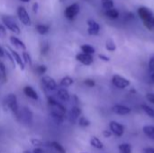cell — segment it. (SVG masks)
Here are the masks:
<instances>
[{
	"mask_svg": "<svg viewBox=\"0 0 154 153\" xmlns=\"http://www.w3.org/2000/svg\"><path fill=\"white\" fill-rule=\"evenodd\" d=\"M48 105L53 120L58 124H61L66 116V108L64 106L55 100L52 96H48Z\"/></svg>",
	"mask_w": 154,
	"mask_h": 153,
	"instance_id": "1",
	"label": "cell"
},
{
	"mask_svg": "<svg viewBox=\"0 0 154 153\" xmlns=\"http://www.w3.org/2000/svg\"><path fill=\"white\" fill-rule=\"evenodd\" d=\"M137 12H138V14H139L140 18L143 20V24L145 25V27L148 30L152 31L151 30V21H152V19L153 18L154 16L152 11L150 8L146 7V6H141V7L138 8Z\"/></svg>",
	"mask_w": 154,
	"mask_h": 153,
	"instance_id": "2",
	"label": "cell"
},
{
	"mask_svg": "<svg viewBox=\"0 0 154 153\" xmlns=\"http://www.w3.org/2000/svg\"><path fill=\"white\" fill-rule=\"evenodd\" d=\"M16 118L21 124H25V125H30L32 123L33 114L28 107L24 106V107H22L21 109H19Z\"/></svg>",
	"mask_w": 154,
	"mask_h": 153,
	"instance_id": "3",
	"label": "cell"
},
{
	"mask_svg": "<svg viewBox=\"0 0 154 153\" xmlns=\"http://www.w3.org/2000/svg\"><path fill=\"white\" fill-rule=\"evenodd\" d=\"M2 22H3L5 27L7 28L8 30H10L12 32H14L15 34H20V32H21L20 27L12 16L4 15L2 17Z\"/></svg>",
	"mask_w": 154,
	"mask_h": 153,
	"instance_id": "4",
	"label": "cell"
},
{
	"mask_svg": "<svg viewBox=\"0 0 154 153\" xmlns=\"http://www.w3.org/2000/svg\"><path fill=\"white\" fill-rule=\"evenodd\" d=\"M5 104L6 106L13 112V114L15 115V117L18 115L19 112V107H18V103H17V98L16 96L14 94H9L5 99Z\"/></svg>",
	"mask_w": 154,
	"mask_h": 153,
	"instance_id": "5",
	"label": "cell"
},
{
	"mask_svg": "<svg viewBox=\"0 0 154 153\" xmlns=\"http://www.w3.org/2000/svg\"><path fill=\"white\" fill-rule=\"evenodd\" d=\"M79 11H80L79 5L78 3H73L72 5H70L68 7H66V9L64 10V16L68 20L72 21L79 14Z\"/></svg>",
	"mask_w": 154,
	"mask_h": 153,
	"instance_id": "6",
	"label": "cell"
},
{
	"mask_svg": "<svg viewBox=\"0 0 154 153\" xmlns=\"http://www.w3.org/2000/svg\"><path fill=\"white\" fill-rule=\"evenodd\" d=\"M112 84L116 87V88H119V89H125L126 87H128L130 85H131V82L129 79L124 78L123 76H120V75H114L113 78H112Z\"/></svg>",
	"mask_w": 154,
	"mask_h": 153,
	"instance_id": "7",
	"label": "cell"
},
{
	"mask_svg": "<svg viewBox=\"0 0 154 153\" xmlns=\"http://www.w3.org/2000/svg\"><path fill=\"white\" fill-rule=\"evenodd\" d=\"M17 16L19 18V20L21 21V23L26 26H29L32 24V21L30 18V15L27 12V10L23 7V6H19L17 8Z\"/></svg>",
	"mask_w": 154,
	"mask_h": 153,
	"instance_id": "8",
	"label": "cell"
},
{
	"mask_svg": "<svg viewBox=\"0 0 154 153\" xmlns=\"http://www.w3.org/2000/svg\"><path fill=\"white\" fill-rule=\"evenodd\" d=\"M109 128H110V132L112 133V134L116 135V137H121L125 133V126L116 121L110 122Z\"/></svg>",
	"mask_w": 154,
	"mask_h": 153,
	"instance_id": "9",
	"label": "cell"
},
{
	"mask_svg": "<svg viewBox=\"0 0 154 153\" xmlns=\"http://www.w3.org/2000/svg\"><path fill=\"white\" fill-rule=\"evenodd\" d=\"M42 86L44 87V88L46 90H49V91H53L55 89H57V83L56 81L49 77V76H45L42 78Z\"/></svg>",
	"mask_w": 154,
	"mask_h": 153,
	"instance_id": "10",
	"label": "cell"
},
{
	"mask_svg": "<svg viewBox=\"0 0 154 153\" xmlns=\"http://www.w3.org/2000/svg\"><path fill=\"white\" fill-rule=\"evenodd\" d=\"M76 60L78 61H79L80 63H82L83 65H86V66L91 65L93 63V61H94V58H93L92 55L86 54V53H83V52L78 53L76 55Z\"/></svg>",
	"mask_w": 154,
	"mask_h": 153,
	"instance_id": "11",
	"label": "cell"
},
{
	"mask_svg": "<svg viewBox=\"0 0 154 153\" xmlns=\"http://www.w3.org/2000/svg\"><path fill=\"white\" fill-rule=\"evenodd\" d=\"M88 32L89 35H97L100 31V25L93 19L88 20Z\"/></svg>",
	"mask_w": 154,
	"mask_h": 153,
	"instance_id": "12",
	"label": "cell"
},
{
	"mask_svg": "<svg viewBox=\"0 0 154 153\" xmlns=\"http://www.w3.org/2000/svg\"><path fill=\"white\" fill-rule=\"evenodd\" d=\"M81 113H82V112H81L80 107H79V106H73V107L70 109L69 113V122H70L71 124H74L79 120V118L80 117Z\"/></svg>",
	"mask_w": 154,
	"mask_h": 153,
	"instance_id": "13",
	"label": "cell"
},
{
	"mask_svg": "<svg viewBox=\"0 0 154 153\" xmlns=\"http://www.w3.org/2000/svg\"><path fill=\"white\" fill-rule=\"evenodd\" d=\"M112 111L116 114V115H126L128 114L131 113V108L124 106V105H115L112 107Z\"/></svg>",
	"mask_w": 154,
	"mask_h": 153,
	"instance_id": "14",
	"label": "cell"
},
{
	"mask_svg": "<svg viewBox=\"0 0 154 153\" xmlns=\"http://www.w3.org/2000/svg\"><path fill=\"white\" fill-rule=\"evenodd\" d=\"M7 50H9V52H10V54L12 55V57H13V59H14V60L17 63V65L20 67V69H22V70H24V68H25V64H24V62H23V58L15 51V50H12V49H10L9 47H7Z\"/></svg>",
	"mask_w": 154,
	"mask_h": 153,
	"instance_id": "15",
	"label": "cell"
},
{
	"mask_svg": "<svg viewBox=\"0 0 154 153\" xmlns=\"http://www.w3.org/2000/svg\"><path fill=\"white\" fill-rule=\"evenodd\" d=\"M23 93L27 97H29L31 99H33V100H38V94L32 87H30V86L24 87Z\"/></svg>",
	"mask_w": 154,
	"mask_h": 153,
	"instance_id": "16",
	"label": "cell"
},
{
	"mask_svg": "<svg viewBox=\"0 0 154 153\" xmlns=\"http://www.w3.org/2000/svg\"><path fill=\"white\" fill-rule=\"evenodd\" d=\"M10 42H11L15 48H17V49H19V50H24L26 49L25 44H24L20 39H18V38L15 37V36H11V37H10Z\"/></svg>",
	"mask_w": 154,
	"mask_h": 153,
	"instance_id": "17",
	"label": "cell"
},
{
	"mask_svg": "<svg viewBox=\"0 0 154 153\" xmlns=\"http://www.w3.org/2000/svg\"><path fill=\"white\" fill-rule=\"evenodd\" d=\"M57 96L61 100V101H69L70 98V95L69 91L65 88H60L57 92Z\"/></svg>",
	"mask_w": 154,
	"mask_h": 153,
	"instance_id": "18",
	"label": "cell"
},
{
	"mask_svg": "<svg viewBox=\"0 0 154 153\" xmlns=\"http://www.w3.org/2000/svg\"><path fill=\"white\" fill-rule=\"evenodd\" d=\"M47 146H49V147H51V148H52L57 153H66V150L63 148V146L62 145H60L59 142H49L48 143V145Z\"/></svg>",
	"mask_w": 154,
	"mask_h": 153,
	"instance_id": "19",
	"label": "cell"
},
{
	"mask_svg": "<svg viewBox=\"0 0 154 153\" xmlns=\"http://www.w3.org/2000/svg\"><path fill=\"white\" fill-rule=\"evenodd\" d=\"M143 131L144 133V134L152 139V140H154V126L153 125H144L143 128Z\"/></svg>",
	"mask_w": 154,
	"mask_h": 153,
	"instance_id": "20",
	"label": "cell"
},
{
	"mask_svg": "<svg viewBox=\"0 0 154 153\" xmlns=\"http://www.w3.org/2000/svg\"><path fill=\"white\" fill-rule=\"evenodd\" d=\"M90 144H91L94 148H96V149H97V150H102V149L104 148L103 142H102L98 138H97V137H95V136H93V137L90 139Z\"/></svg>",
	"mask_w": 154,
	"mask_h": 153,
	"instance_id": "21",
	"label": "cell"
},
{
	"mask_svg": "<svg viewBox=\"0 0 154 153\" xmlns=\"http://www.w3.org/2000/svg\"><path fill=\"white\" fill-rule=\"evenodd\" d=\"M35 29L38 32V33H40L41 35H44V34H47L49 32L50 26L47 24H37Z\"/></svg>",
	"mask_w": 154,
	"mask_h": 153,
	"instance_id": "22",
	"label": "cell"
},
{
	"mask_svg": "<svg viewBox=\"0 0 154 153\" xmlns=\"http://www.w3.org/2000/svg\"><path fill=\"white\" fill-rule=\"evenodd\" d=\"M105 14H106V16H107L108 18H111V19H116V18L119 17V12L116 8H112V9H109V10H106Z\"/></svg>",
	"mask_w": 154,
	"mask_h": 153,
	"instance_id": "23",
	"label": "cell"
},
{
	"mask_svg": "<svg viewBox=\"0 0 154 153\" xmlns=\"http://www.w3.org/2000/svg\"><path fill=\"white\" fill-rule=\"evenodd\" d=\"M80 49H81V50H82L83 53L89 54V55L94 54L95 51H96L95 50V48L93 46H91V45H88V44H83V45H81Z\"/></svg>",
	"mask_w": 154,
	"mask_h": 153,
	"instance_id": "24",
	"label": "cell"
},
{
	"mask_svg": "<svg viewBox=\"0 0 154 153\" xmlns=\"http://www.w3.org/2000/svg\"><path fill=\"white\" fill-rule=\"evenodd\" d=\"M73 82H74L73 78L67 76V77H64V78H61V80H60V85L62 87H67L71 86V85L73 84Z\"/></svg>",
	"mask_w": 154,
	"mask_h": 153,
	"instance_id": "25",
	"label": "cell"
},
{
	"mask_svg": "<svg viewBox=\"0 0 154 153\" xmlns=\"http://www.w3.org/2000/svg\"><path fill=\"white\" fill-rule=\"evenodd\" d=\"M120 153H132V146L129 143H122L118 146Z\"/></svg>",
	"mask_w": 154,
	"mask_h": 153,
	"instance_id": "26",
	"label": "cell"
},
{
	"mask_svg": "<svg viewBox=\"0 0 154 153\" xmlns=\"http://www.w3.org/2000/svg\"><path fill=\"white\" fill-rule=\"evenodd\" d=\"M142 109H143V111L148 115V116H150V117H152V118H153L154 117V109L152 107H151V106H149L148 105H142Z\"/></svg>",
	"mask_w": 154,
	"mask_h": 153,
	"instance_id": "27",
	"label": "cell"
},
{
	"mask_svg": "<svg viewBox=\"0 0 154 153\" xmlns=\"http://www.w3.org/2000/svg\"><path fill=\"white\" fill-rule=\"evenodd\" d=\"M101 5L104 9L109 10L114 8V1L113 0H101Z\"/></svg>",
	"mask_w": 154,
	"mask_h": 153,
	"instance_id": "28",
	"label": "cell"
},
{
	"mask_svg": "<svg viewBox=\"0 0 154 153\" xmlns=\"http://www.w3.org/2000/svg\"><path fill=\"white\" fill-rule=\"evenodd\" d=\"M106 48L108 51H115L116 50V45L113 40H108L106 42Z\"/></svg>",
	"mask_w": 154,
	"mask_h": 153,
	"instance_id": "29",
	"label": "cell"
},
{
	"mask_svg": "<svg viewBox=\"0 0 154 153\" xmlns=\"http://www.w3.org/2000/svg\"><path fill=\"white\" fill-rule=\"evenodd\" d=\"M50 50V45L47 41H43L41 44V54L42 55H46Z\"/></svg>",
	"mask_w": 154,
	"mask_h": 153,
	"instance_id": "30",
	"label": "cell"
},
{
	"mask_svg": "<svg viewBox=\"0 0 154 153\" xmlns=\"http://www.w3.org/2000/svg\"><path fill=\"white\" fill-rule=\"evenodd\" d=\"M79 124L81 126V127H88L90 125V122L88 119H87L85 116H80L79 118Z\"/></svg>",
	"mask_w": 154,
	"mask_h": 153,
	"instance_id": "31",
	"label": "cell"
},
{
	"mask_svg": "<svg viewBox=\"0 0 154 153\" xmlns=\"http://www.w3.org/2000/svg\"><path fill=\"white\" fill-rule=\"evenodd\" d=\"M23 60L24 64L29 65V66L32 65V58H31L30 54L28 52H26V51H23Z\"/></svg>",
	"mask_w": 154,
	"mask_h": 153,
	"instance_id": "32",
	"label": "cell"
},
{
	"mask_svg": "<svg viewBox=\"0 0 154 153\" xmlns=\"http://www.w3.org/2000/svg\"><path fill=\"white\" fill-rule=\"evenodd\" d=\"M0 74L2 76V80L5 82L6 81V69H5V64L1 61H0Z\"/></svg>",
	"mask_w": 154,
	"mask_h": 153,
	"instance_id": "33",
	"label": "cell"
},
{
	"mask_svg": "<svg viewBox=\"0 0 154 153\" xmlns=\"http://www.w3.org/2000/svg\"><path fill=\"white\" fill-rule=\"evenodd\" d=\"M46 70H47V68H46V66H44V65H38V66L35 68V72H36L38 75H42V74H44V73L46 72Z\"/></svg>",
	"mask_w": 154,
	"mask_h": 153,
	"instance_id": "34",
	"label": "cell"
},
{
	"mask_svg": "<svg viewBox=\"0 0 154 153\" xmlns=\"http://www.w3.org/2000/svg\"><path fill=\"white\" fill-rule=\"evenodd\" d=\"M149 69L151 71V73H153L154 72V55H152L151 58H150V60H149Z\"/></svg>",
	"mask_w": 154,
	"mask_h": 153,
	"instance_id": "35",
	"label": "cell"
},
{
	"mask_svg": "<svg viewBox=\"0 0 154 153\" xmlns=\"http://www.w3.org/2000/svg\"><path fill=\"white\" fill-rule=\"evenodd\" d=\"M6 29H5V27L4 26V25H2V24H0V38L1 39H4V38H5L6 37Z\"/></svg>",
	"mask_w": 154,
	"mask_h": 153,
	"instance_id": "36",
	"label": "cell"
},
{
	"mask_svg": "<svg viewBox=\"0 0 154 153\" xmlns=\"http://www.w3.org/2000/svg\"><path fill=\"white\" fill-rule=\"evenodd\" d=\"M84 84H85L87 87H95V85H96L95 81H94L93 79H90V78L85 79Z\"/></svg>",
	"mask_w": 154,
	"mask_h": 153,
	"instance_id": "37",
	"label": "cell"
},
{
	"mask_svg": "<svg viewBox=\"0 0 154 153\" xmlns=\"http://www.w3.org/2000/svg\"><path fill=\"white\" fill-rule=\"evenodd\" d=\"M31 142H32V145L37 146V147H41V146H42V145H43V144H42V142L40 140H37V139H32V140H31Z\"/></svg>",
	"mask_w": 154,
	"mask_h": 153,
	"instance_id": "38",
	"label": "cell"
},
{
	"mask_svg": "<svg viewBox=\"0 0 154 153\" xmlns=\"http://www.w3.org/2000/svg\"><path fill=\"white\" fill-rule=\"evenodd\" d=\"M146 99L154 105V93H148L146 94Z\"/></svg>",
	"mask_w": 154,
	"mask_h": 153,
	"instance_id": "39",
	"label": "cell"
},
{
	"mask_svg": "<svg viewBox=\"0 0 154 153\" xmlns=\"http://www.w3.org/2000/svg\"><path fill=\"white\" fill-rule=\"evenodd\" d=\"M98 58H99L100 60H104V61H109V60H110V58H109V57H107V56H106V55H103V54H99V55H98Z\"/></svg>",
	"mask_w": 154,
	"mask_h": 153,
	"instance_id": "40",
	"label": "cell"
},
{
	"mask_svg": "<svg viewBox=\"0 0 154 153\" xmlns=\"http://www.w3.org/2000/svg\"><path fill=\"white\" fill-rule=\"evenodd\" d=\"M103 135L105 136V138H109L112 135V133L110 132V130L109 131L108 130H106V131L103 132Z\"/></svg>",
	"mask_w": 154,
	"mask_h": 153,
	"instance_id": "41",
	"label": "cell"
},
{
	"mask_svg": "<svg viewBox=\"0 0 154 153\" xmlns=\"http://www.w3.org/2000/svg\"><path fill=\"white\" fill-rule=\"evenodd\" d=\"M38 10H39V4H38V3H34V4L32 5V11H33L34 13H37Z\"/></svg>",
	"mask_w": 154,
	"mask_h": 153,
	"instance_id": "42",
	"label": "cell"
},
{
	"mask_svg": "<svg viewBox=\"0 0 154 153\" xmlns=\"http://www.w3.org/2000/svg\"><path fill=\"white\" fill-rule=\"evenodd\" d=\"M32 153H44V151H43V150H42V148L37 147L36 149H34V150H33Z\"/></svg>",
	"mask_w": 154,
	"mask_h": 153,
	"instance_id": "43",
	"label": "cell"
},
{
	"mask_svg": "<svg viewBox=\"0 0 154 153\" xmlns=\"http://www.w3.org/2000/svg\"><path fill=\"white\" fill-rule=\"evenodd\" d=\"M144 153H154V149L153 148H146L144 149Z\"/></svg>",
	"mask_w": 154,
	"mask_h": 153,
	"instance_id": "44",
	"label": "cell"
},
{
	"mask_svg": "<svg viewBox=\"0 0 154 153\" xmlns=\"http://www.w3.org/2000/svg\"><path fill=\"white\" fill-rule=\"evenodd\" d=\"M151 30H152V31H153L154 30V16L153 18L152 19V21H151Z\"/></svg>",
	"mask_w": 154,
	"mask_h": 153,
	"instance_id": "45",
	"label": "cell"
},
{
	"mask_svg": "<svg viewBox=\"0 0 154 153\" xmlns=\"http://www.w3.org/2000/svg\"><path fill=\"white\" fill-rule=\"evenodd\" d=\"M5 55V50L0 47V57H3Z\"/></svg>",
	"mask_w": 154,
	"mask_h": 153,
	"instance_id": "46",
	"label": "cell"
},
{
	"mask_svg": "<svg viewBox=\"0 0 154 153\" xmlns=\"http://www.w3.org/2000/svg\"><path fill=\"white\" fill-rule=\"evenodd\" d=\"M151 80H152V83H154V72L151 74Z\"/></svg>",
	"mask_w": 154,
	"mask_h": 153,
	"instance_id": "47",
	"label": "cell"
},
{
	"mask_svg": "<svg viewBox=\"0 0 154 153\" xmlns=\"http://www.w3.org/2000/svg\"><path fill=\"white\" fill-rule=\"evenodd\" d=\"M22 2H24V3H28V2H30L31 0H21Z\"/></svg>",
	"mask_w": 154,
	"mask_h": 153,
	"instance_id": "48",
	"label": "cell"
},
{
	"mask_svg": "<svg viewBox=\"0 0 154 153\" xmlns=\"http://www.w3.org/2000/svg\"><path fill=\"white\" fill-rule=\"evenodd\" d=\"M59 1H60V3H63V2H65V1H66V0H59Z\"/></svg>",
	"mask_w": 154,
	"mask_h": 153,
	"instance_id": "49",
	"label": "cell"
},
{
	"mask_svg": "<svg viewBox=\"0 0 154 153\" xmlns=\"http://www.w3.org/2000/svg\"><path fill=\"white\" fill-rule=\"evenodd\" d=\"M24 153H32V152H30V151H24Z\"/></svg>",
	"mask_w": 154,
	"mask_h": 153,
	"instance_id": "50",
	"label": "cell"
},
{
	"mask_svg": "<svg viewBox=\"0 0 154 153\" xmlns=\"http://www.w3.org/2000/svg\"><path fill=\"white\" fill-rule=\"evenodd\" d=\"M82 153H86V152H82Z\"/></svg>",
	"mask_w": 154,
	"mask_h": 153,
	"instance_id": "51",
	"label": "cell"
}]
</instances>
